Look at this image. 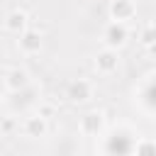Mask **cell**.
<instances>
[{
	"label": "cell",
	"instance_id": "4",
	"mask_svg": "<svg viewBox=\"0 0 156 156\" xmlns=\"http://www.w3.org/2000/svg\"><path fill=\"white\" fill-rule=\"evenodd\" d=\"M66 98H68L71 102H76V105L88 102V100L93 98V83L85 80V78H76L73 83H68V88H66Z\"/></svg>",
	"mask_w": 156,
	"mask_h": 156
},
{
	"label": "cell",
	"instance_id": "8",
	"mask_svg": "<svg viewBox=\"0 0 156 156\" xmlns=\"http://www.w3.org/2000/svg\"><path fill=\"white\" fill-rule=\"evenodd\" d=\"M5 29L7 32H12V34H22V32H27L29 29V15L24 12V10H12L7 17H5Z\"/></svg>",
	"mask_w": 156,
	"mask_h": 156
},
{
	"label": "cell",
	"instance_id": "10",
	"mask_svg": "<svg viewBox=\"0 0 156 156\" xmlns=\"http://www.w3.org/2000/svg\"><path fill=\"white\" fill-rule=\"evenodd\" d=\"M139 39H141V44L149 49L151 44H156V22H149V24H144L141 27V32H139Z\"/></svg>",
	"mask_w": 156,
	"mask_h": 156
},
{
	"label": "cell",
	"instance_id": "5",
	"mask_svg": "<svg viewBox=\"0 0 156 156\" xmlns=\"http://www.w3.org/2000/svg\"><path fill=\"white\" fill-rule=\"evenodd\" d=\"M17 46L24 56H34V54L41 51V34L37 29H27L17 37Z\"/></svg>",
	"mask_w": 156,
	"mask_h": 156
},
{
	"label": "cell",
	"instance_id": "13",
	"mask_svg": "<svg viewBox=\"0 0 156 156\" xmlns=\"http://www.w3.org/2000/svg\"><path fill=\"white\" fill-rule=\"evenodd\" d=\"M39 115H44V117L49 119V117L54 115V105H41V107H39Z\"/></svg>",
	"mask_w": 156,
	"mask_h": 156
},
{
	"label": "cell",
	"instance_id": "1",
	"mask_svg": "<svg viewBox=\"0 0 156 156\" xmlns=\"http://www.w3.org/2000/svg\"><path fill=\"white\" fill-rule=\"evenodd\" d=\"M78 129H80V134H83V136H100V134H102V129H105V117H102V112L90 110V112L80 115Z\"/></svg>",
	"mask_w": 156,
	"mask_h": 156
},
{
	"label": "cell",
	"instance_id": "9",
	"mask_svg": "<svg viewBox=\"0 0 156 156\" xmlns=\"http://www.w3.org/2000/svg\"><path fill=\"white\" fill-rule=\"evenodd\" d=\"M27 71L24 68H20V66H15V68H7L5 71V90L7 93H20L24 85H27Z\"/></svg>",
	"mask_w": 156,
	"mask_h": 156
},
{
	"label": "cell",
	"instance_id": "2",
	"mask_svg": "<svg viewBox=\"0 0 156 156\" xmlns=\"http://www.w3.org/2000/svg\"><path fill=\"white\" fill-rule=\"evenodd\" d=\"M127 37H129L127 22H117V20H112V22L105 27V32H102L105 46H112V49H119V46L127 41Z\"/></svg>",
	"mask_w": 156,
	"mask_h": 156
},
{
	"label": "cell",
	"instance_id": "12",
	"mask_svg": "<svg viewBox=\"0 0 156 156\" xmlns=\"http://www.w3.org/2000/svg\"><path fill=\"white\" fill-rule=\"evenodd\" d=\"M15 129V119H10V117H5L2 119V134H10Z\"/></svg>",
	"mask_w": 156,
	"mask_h": 156
},
{
	"label": "cell",
	"instance_id": "11",
	"mask_svg": "<svg viewBox=\"0 0 156 156\" xmlns=\"http://www.w3.org/2000/svg\"><path fill=\"white\" fill-rule=\"evenodd\" d=\"M136 154H154L156 151V141H146V139H141V141H136Z\"/></svg>",
	"mask_w": 156,
	"mask_h": 156
},
{
	"label": "cell",
	"instance_id": "14",
	"mask_svg": "<svg viewBox=\"0 0 156 156\" xmlns=\"http://www.w3.org/2000/svg\"><path fill=\"white\" fill-rule=\"evenodd\" d=\"M149 54H151V56L156 58V44H151V46H149Z\"/></svg>",
	"mask_w": 156,
	"mask_h": 156
},
{
	"label": "cell",
	"instance_id": "6",
	"mask_svg": "<svg viewBox=\"0 0 156 156\" xmlns=\"http://www.w3.org/2000/svg\"><path fill=\"white\" fill-rule=\"evenodd\" d=\"M46 129H49L46 117L39 115V112L32 115V117H27V119L22 122V134L29 136V139H41V136H46Z\"/></svg>",
	"mask_w": 156,
	"mask_h": 156
},
{
	"label": "cell",
	"instance_id": "7",
	"mask_svg": "<svg viewBox=\"0 0 156 156\" xmlns=\"http://www.w3.org/2000/svg\"><path fill=\"white\" fill-rule=\"evenodd\" d=\"M136 15V5L132 0H112L110 2V20L117 22H129Z\"/></svg>",
	"mask_w": 156,
	"mask_h": 156
},
{
	"label": "cell",
	"instance_id": "3",
	"mask_svg": "<svg viewBox=\"0 0 156 156\" xmlns=\"http://www.w3.org/2000/svg\"><path fill=\"white\" fill-rule=\"evenodd\" d=\"M117 66H119L117 49L105 46L102 51H98V56H95V71H98L100 76H112V73L117 71Z\"/></svg>",
	"mask_w": 156,
	"mask_h": 156
}]
</instances>
